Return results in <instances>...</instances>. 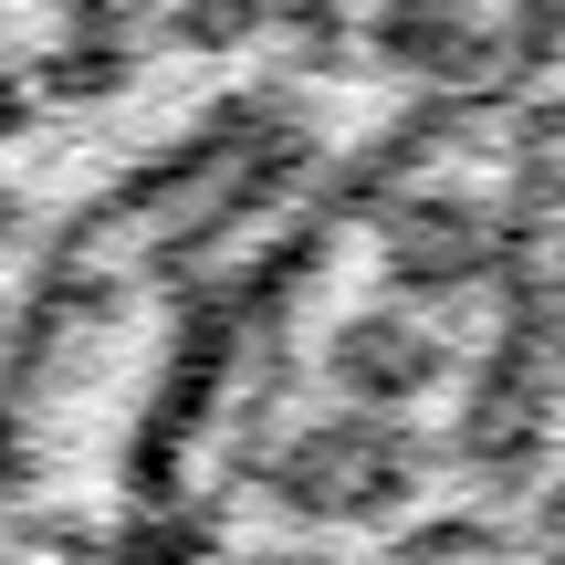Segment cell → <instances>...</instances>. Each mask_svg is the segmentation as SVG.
Returning <instances> with one entry per match:
<instances>
[{"label": "cell", "instance_id": "obj_1", "mask_svg": "<svg viewBox=\"0 0 565 565\" xmlns=\"http://www.w3.org/2000/svg\"><path fill=\"white\" fill-rule=\"evenodd\" d=\"M158 565H565V32L335 168L189 387Z\"/></svg>", "mask_w": 565, "mask_h": 565}]
</instances>
